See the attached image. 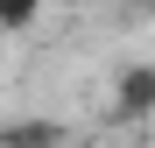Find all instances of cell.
<instances>
[{
  "label": "cell",
  "instance_id": "277c9868",
  "mask_svg": "<svg viewBox=\"0 0 155 148\" xmlns=\"http://www.w3.org/2000/svg\"><path fill=\"white\" fill-rule=\"evenodd\" d=\"M7 42H14V35H7V28H0V71H7Z\"/></svg>",
  "mask_w": 155,
  "mask_h": 148
},
{
  "label": "cell",
  "instance_id": "7a4b0ae2",
  "mask_svg": "<svg viewBox=\"0 0 155 148\" xmlns=\"http://www.w3.org/2000/svg\"><path fill=\"white\" fill-rule=\"evenodd\" d=\"M35 21H42V0H0V28L7 35H28Z\"/></svg>",
  "mask_w": 155,
  "mask_h": 148
},
{
  "label": "cell",
  "instance_id": "6da1fadb",
  "mask_svg": "<svg viewBox=\"0 0 155 148\" xmlns=\"http://www.w3.org/2000/svg\"><path fill=\"white\" fill-rule=\"evenodd\" d=\"M113 113L120 120H148L155 113V64H127L113 78Z\"/></svg>",
  "mask_w": 155,
  "mask_h": 148
},
{
  "label": "cell",
  "instance_id": "3957f363",
  "mask_svg": "<svg viewBox=\"0 0 155 148\" xmlns=\"http://www.w3.org/2000/svg\"><path fill=\"white\" fill-rule=\"evenodd\" d=\"M0 141H64V127H49V120H21V127H0Z\"/></svg>",
  "mask_w": 155,
  "mask_h": 148
}]
</instances>
